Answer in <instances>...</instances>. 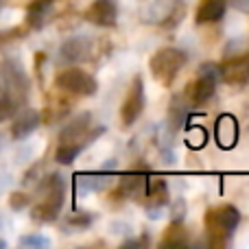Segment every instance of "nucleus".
Here are the masks:
<instances>
[{
	"label": "nucleus",
	"instance_id": "f257e3e1",
	"mask_svg": "<svg viewBox=\"0 0 249 249\" xmlns=\"http://www.w3.org/2000/svg\"><path fill=\"white\" fill-rule=\"evenodd\" d=\"M66 179L57 173L48 175L46 179L39 184V193H42V201L35 203V208L31 210V219L35 223H55L59 216L61 208L66 201Z\"/></svg>",
	"mask_w": 249,
	"mask_h": 249
},
{
	"label": "nucleus",
	"instance_id": "f03ea898",
	"mask_svg": "<svg viewBox=\"0 0 249 249\" xmlns=\"http://www.w3.org/2000/svg\"><path fill=\"white\" fill-rule=\"evenodd\" d=\"M243 214L236 206L225 203L219 208H210L206 216V230H208V243L210 247H225L241 225Z\"/></svg>",
	"mask_w": 249,
	"mask_h": 249
},
{
	"label": "nucleus",
	"instance_id": "7ed1b4c3",
	"mask_svg": "<svg viewBox=\"0 0 249 249\" xmlns=\"http://www.w3.org/2000/svg\"><path fill=\"white\" fill-rule=\"evenodd\" d=\"M186 59H188V57H186L184 51H179V48H175V46H164V48H160V51H155L153 57H151V61H149L151 74H153V79L158 83L171 86L177 79L179 70L186 66Z\"/></svg>",
	"mask_w": 249,
	"mask_h": 249
},
{
	"label": "nucleus",
	"instance_id": "20e7f679",
	"mask_svg": "<svg viewBox=\"0 0 249 249\" xmlns=\"http://www.w3.org/2000/svg\"><path fill=\"white\" fill-rule=\"evenodd\" d=\"M0 86L7 99L16 105H22L29 96V77L16 59H4L0 66Z\"/></svg>",
	"mask_w": 249,
	"mask_h": 249
},
{
	"label": "nucleus",
	"instance_id": "39448f33",
	"mask_svg": "<svg viewBox=\"0 0 249 249\" xmlns=\"http://www.w3.org/2000/svg\"><path fill=\"white\" fill-rule=\"evenodd\" d=\"M219 81H221L219 64H214V61H203L197 70V79H195V83L188 90L193 105H206L208 101L214 96Z\"/></svg>",
	"mask_w": 249,
	"mask_h": 249
},
{
	"label": "nucleus",
	"instance_id": "423d86ee",
	"mask_svg": "<svg viewBox=\"0 0 249 249\" xmlns=\"http://www.w3.org/2000/svg\"><path fill=\"white\" fill-rule=\"evenodd\" d=\"M55 86L66 94H74V96H94L96 90H99L96 79L81 68L61 70L55 77Z\"/></svg>",
	"mask_w": 249,
	"mask_h": 249
},
{
	"label": "nucleus",
	"instance_id": "0eeeda50",
	"mask_svg": "<svg viewBox=\"0 0 249 249\" xmlns=\"http://www.w3.org/2000/svg\"><path fill=\"white\" fill-rule=\"evenodd\" d=\"M144 103H146V99H144V81H142V77L138 74V77H133L131 86H129L127 94H124V101L121 105V123H123V127H131V124L142 116V112H144Z\"/></svg>",
	"mask_w": 249,
	"mask_h": 249
},
{
	"label": "nucleus",
	"instance_id": "6e6552de",
	"mask_svg": "<svg viewBox=\"0 0 249 249\" xmlns=\"http://www.w3.org/2000/svg\"><path fill=\"white\" fill-rule=\"evenodd\" d=\"M118 0H92L86 11V20L101 29H114L118 22Z\"/></svg>",
	"mask_w": 249,
	"mask_h": 249
},
{
	"label": "nucleus",
	"instance_id": "1a4fd4ad",
	"mask_svg": "<svg viewBox=\"0 0 249 249\" xmlns=\"http://www.w3.org/2000/svg\"><path fill=\"white\" fill-rule=\"evenodd\" d=\"M219 68H221V81L230 83V86H245L249 81V53L230 57Z\"/></svg>",
	"mask_w": 249,
	"mask_h": 249
},
{
	"label": "nucleus",
	"instance_id": "9d476101",
	"mask_svg": "<svg viewBox=\"0 0 249 249\" xmlns=\"http://www.w3.org/2000/svg\"><path fill=\"white\" fill-rule=\"evenodd\" d=\"M92 48L94 44L88 37H70L61 44L59 48V59L64 64H79V61L92 59Z\"/></svg>",
	"mask_w": 249,
	"mask_h": 249
},
{
	"label": "nucleus",
	"instance_id": "9b49d317",
	"mask_svg": "<svg viewBox=\"0 0 249 249\" xmlns=\"http://www.w3.org/2000/svg\"><path fill=\"white\" fill-rule=\"evenodd\" d=\"M214 138L221 149H232L238 142V123L232 114H221L214 124Z\"/></svg>",
	"mask_w": 249,
	"mask_h": 249
},
{
	"label": "nucleus",
	"instance_id": "f8f14e48",
	"mask_svg": "<svg viewBox=\"0 0 249 249\" xmlns=\"http://www.w3.org/2000/svg\"><path fill=\"white\" fill-rule=\"evenodd\" d=\"M146 184H149V179H146L144 173L133 171V173H129V175H124L121 179V184H118V188H116V197L136 199V201H140L146 193Z\"/></svg>",
	"mask_w": 249,
	"mask_h": 249
},
{
	"label": "nucleus",
	"instance_id": "ddd939ff",
	"mask_svg": "<svg viewBox=\"0 0 249 249\" xmlns=\"http://www.w3.org/2000/svg\"><path fill=\"white\" fill-rule=\"evenodd\" d=\"M39 123H42V116H39L37 109H31V107L22 109L11 124V136L16 140H24V138H29L39 127Z\"/></svg>",
	"mask_w": 249,
	"mask_h": 249
},
{
	"label": "nucleus",
	"instance_id": "4468645a",
	"mask_svg": "<svg viewBox=\"0 0 249 249\" xmlns=\"http://www.w3.org/2000/svg\"><path fill=\"white\" fill-rule=\"evenodd\" d=\"M144 201H146V210H153V219H158L155 212H160L164 206L168 203V186L164 179H153L146 184V193H144Z\"/></svg>",
	"mask_w": 249,
	"mask_h": 249
},
{
	"label": "nucleus",
	"instance_id": "2eb2a0df",
	"mask_svg": "<svg viewBox=\"0 0 249 249\" xmlns=\"http://www.w3.org/2000/svg\"><path fill=\"white\" fill-rule=\"evenodd\" d=\"M225 9H228V0H201L195 13V22L197 24L216 22L225 16Z\"/></svg>",
	"mask_w": 249,
	"mask_h": 249
},
{
	"label": "nucleus",
	"instance_id": "dca6fc26",
	"mask_svg": "<svg viewBox=\"0 0 249 249\" xmlns=\"http://www.w3.org/2000/svg\"><path fill=\"white\" fill-rule=\"evenodd\" d=\"M186 243H188V232H186L184 223L181 221H171V225L164 230L160 247H184Z\"/></svg>",
	"mask_w": 249,
	"mask_h": 249
},
{
	"label": "nucleus",
	"instance_id": "f3484780",
	"mask_svg": "<svg viewBox=\"0 0 249 249\" xmlns=\"http://www.w3.org/2000/svg\"><path fill=\"white\" fill-rule=\"evenodd\" d=\"M77 186L83 190V193H99V190H105L112 179H109L107 173H99V175H90V173H83V175H77Z\"/></svg>",
	"mask_w": 249,
	"mask_h": 249
},
{
	"label": "nucleus",
	"instance_id": "a211bd4d",
	"mask_svg": "<svg viewBox=\"0 0 249 249\" xmlns=\"http://www.w3.org/2000/svg\"><path fill=\"white\" fill-rule=\"evenodd\" d=\"M51 11V0H35L29 7V24L33 29H39L46 20V13Z\"/></svg>",
	"mask_w": 249,
	"mask_h": 249
},
{
	"label": "nucleus",
	"instance_id": "6ab92c4d",
	"mask_svg": "<svg viewBox=\"0 0 249 249\" xmlns=\"http://www.w3.org/2000/svg\"><path fill=\"white\" fill-rule=\"evenodd\" d=\"M94 219L96 216L88 210H74L72 214H68L66 223H68V228H72V230H88V228H92Z\"/></svg>",
	"mask_w": 249,
	"mask_h": 249
},
{
	"label": "nucleus",
	"instance_id": "aec40b11",
	"mask_svg": "<svg viewBox=\"0 0 249 249\" xmlns=\"http://www.w3.org/2000/svg\"><path fill=\"white\" fill-rule=\"evenodd\" d=\"M79 153H81V149H79V146H72V144H57L55 162H57V164H64V166H70V164L77 160Z\"/></svg>",
	"mask_w": 249,
	"mask_h": 249
},
{
	"label": "nucleus",
	"instance_id": "412c9836",
	"mask_svg": "<svg viewBox=\"0 0 249 249\" xmlns=\"http://www.w3.org/2000/svg\"><path fill=\"white\" fill-rule=\"evenodd\" d=\"M206 131H203L201 127H190L188 136H186V142H188L190 149H201V146H206Z\"/></svg>",
	"mask_w": 249,
	"mask_h": 249
},
{
	"label": "nucleus",
	"instance_id": "4be33fe9",
	"mask_svg": "<svg viewBox=\"0 0 249 249\" xmlns=\"http://www.w3.org/2000/svg\"><path fill=\"white\" fill-rule=\"evenodd\" d=\"M20 245L22 247H48L51 241L46 236H42V234H26V236L20 238Z\"/></svg>",
	"mask_w": 249,
	"mask_h": 249
},
{
	"label": "nucleus",
	"instance_id": "5701e85b",
	"mask_svg": "<svg viewBox=\"0 0 249 249\" xmlns=\"http://www.w3.org/2000/svg\"><path fill=\"white\" fill-rule=\"evenodd\" d=\"M16 109H18V105L13 103L11 99H7V96H0V123H4V121H9V118L16 114Z\"/></svg>",
	"mask_w": 249,
	"mask_h": 249
},
{
	"label": "nucleus",
	"instance_id": "b1692460",
	"mask_svg": "<svg viewBox=\"0 0 249 249\" xmlns=\"http://www.w3.org/2000/svg\"><path fill=\"white\" fill-rule=\"evenodd\" d=\"M186 121V107L184 105H177V101L173 103V107H171V124H173V129H179L181 124H184Z\"/></svg>",
	"mask_w": 249,
	"mask_h": 249
},
{
	"label": "nucleus",
	"instance_id": "393cba45",
	"mask_svg": "<svg viewBox=\"0 0 249 249\" xmlns=\"http://www.w3.org/2000/svg\"><path fill=\"white\" fill-rule=\"evenodd\" d=\"M29 195H24V193H13L11 197H9V206L13 208V210H22V208H26L29 206Z\"/></svg>",
	"mask_w": 249,
	"mask_h": 249
},
{
	"label": "nucleus",
	"instance_id": "a878e982",
	"mask_svg": "<svg viewBox=\"0 0 249 249\" xmlns=\"http://www.w3.org/2000/svg\"><path fill=\"white\" fill-rule=\"evenodd\" d=\"M232 2H234V7H236L238 11L249 13V0H232Z\"/></svg>",
	"mask_w": 249,
	"mask_h": 249
},
{
	"label": "nucleus",
	"instance_id": "bb28decb",
	"mask_svg": "<svg viewBox=\"0 0 249 249\" xmlns=\"http://www.w3.org/2000/svg\"><path fill=\"white\" fill-rule=\"evenodd\" d=\"M0 247H4V241H0Z\"/></svg>",
	"mask_w": 249,
	"mask_h": 249
}]
</instances>
